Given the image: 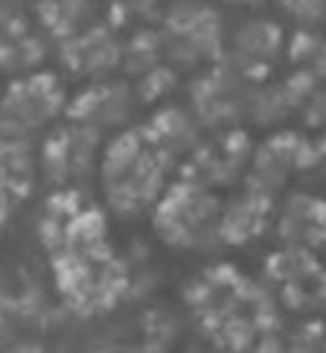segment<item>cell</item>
<instances>
[{"label": "cell", "mask_w": 326, "mask_h": 353, "mask_svg": "<svg viewBox=\"0 0 326 353\" xmlns=\"http://www.w3.org/2000/svg\"><path fill=\"white\" fill-rule=\"evenodd\" d=\"M39 229L66 306L83 314L111 309L124 290V270L108 243L102 212L80 207L75 190H58L50 196Z\"/></svg>", "instance_id": "obj_1"}, {"label": "cell", "mask_w": 326, "mask_h": 353, "mask_svg": "<svg viewBox=\"0 0 326 353\" xmlns=\"http://www.w3.org/2000/svg\"><path fill=\"white\" fill-rule=\"evenodd\" d=\"M279 6L298 22V28H315L326 22V0H279Z\"/></svg>", "instance_id": "obj_15"}, {"label": "cell", "mask_w": 326, "mask_h": 353, "mask_svg": "<svg viewBox=\"0 0 326 353\" xmlns=\"http://www.w3.org/2000/svg\"><path fill=\"white\" fill-rule=\"evenodd\" d=\"M287 52L296 74L307 77L309 83L326 77V33L315 28H298L287 41Z\"/></svg>", "instance_id": "obj_12"}, {"label": "cell", "mask_w": 326, "mask_h": 353, "mask_svg": "<svg viewBox=\"0 0 326 353\" xmlns=\"http://www.w3.org/2000/svg\"><path fill=\"white\" fill-rule=\"evenodd\" d=\"M174 160L155 146L144 127H124L102 146L97 176L108 210L119 218H138L152 212L169 188Z\"/></svg>", "instance_id": "obj_2"}, {"label": "cell", "mask_w": 326, "mask_h": 353, "mask_svg": "<svg viewBox=\"0 0 326 353\" xmlns=\"http://www.w3.org/2000/svg\"><path fill=\"white\" fill-rule=\"evenodd\" d=\"M138 102V97L130 91L127 83L122 80H94L91 85H86L80 94H75L66 105V119L77 121L99 135L111 132V130H124L133 105Z\"/></svg>", "instance_id": "obj_7"}, {"label": "cell", "mask_w": 326, "mask_h": 353, "mask_svg": "<svg viewBox=\"0 0 326 353\" xmlns=\"http://www.w3.org/2000/svg\"><path fill=\"white\" fill-rule=\"evenodd\" d=\"M22 8H25V0H0V33L14 30V28H25L22 25Z\"/></svg>", "instance_id": "obj_16"}, {"label": "cell", "mask_w": 326, "mask_h": 353, "mask_svg": "<svg viewBox=\"0 0 326 353\" xmlns=\"http://www.w3.org/2000/svg\"><path fill=\"white\" fill-rule=\"evenodd\" d=\"M39 58H41V47L36 36L28 33V28H14L0 33V69H8L14 74H28L33 72Z\"/></svg>", "instance_id": "obj_13"}, {"label": "cell", "mask_w": 326, "mask_h": 353, "mask_svg": "<svg viewBox=\"0 0 326 353\" xmlns=\"http://www.w3.org/2000/svg\"><path fill=\"white\" fill-rule=\"evenodd\" d=\"M69 97L64 80L55 72H28L17 74L0 94V135L33 141L47 135L58 116L66 113Z\"/></svg>", "instance_id": "obj_4"}, {"label": "cell", "mask_w": 326, "mask_h": 353, "mask_svg": "<svg viewBox=\"0 0 326 353\" xmlns=\"http://www.w3.org/2000/svg\"><path fill=\"white\" fill-rule=\"evenodd\" d=\"M119 58H122L119 41L105 28L80 30L77 36L64 41V63H66V69L75 72V74H83V77L102 80L119 63Z\"/></svg>", "instance_id": "obj_9"}, {"label": "cell", "mask_w": 326, "mask_h": 353, "mask_svg": "<svg viewBox=\"0 0 326 353\" xmlns=\"http://www.w3.org/2000/svg\"><path fill=\"white\" fill-rule=\"evenodd\" d=\"M160 47L169 52L174 63L182 66H199L218 58L224 47L218 14L207 6H193V3L174 8L163 25Z\"/></svg>", "instance_id": "obj_6"}, {"label": "cell", "mask_w": 326, "mask_h": 353, "mask_svg": "<svg viewBox=\"0 0 326 353\" xmlns=\"http://www.w3.org/2000/svg\"><path fill=\"white\" fill-rule=\"evenodd\" d=\"M229 3H238V6H257V3H262V0H229Z\"/></svg>", "instance_id": "obj_17"}, {"label": "cell", "mask_w": 326, "mask_h": 353, "mask_svg": "<svg viewBox=\"0 0 326 353\" xmlns=\"http://www.w3.org/2000/svg\"><path fill=\"white\" fill-rule=\"evenodd\" d=\"M39 14H41L47 30H52L55 36L72 39L80 33L88 6H86V0H41Z\"/></svg>", "instance_id": "obj_14"}, {"label": "cell", "mask_w": 326, "mask_h": 353, "mask_svg": "<svg viewBox=\"0 0 326 353\" xmlns=\"http://www.w3.org/2000/svg\"><path fill=\"white\" fill-rule=\"evenodd\" d=\"M224 201L210 185L182 176L171 182L152 210L155 234L174 251H207L221 243Z\"/></svg>", "instance_id": "obj_3"}, {"label": "cell", "mask_w": 326, "mask_h": 353, "mask_svg": "<svg viewBox=\"0 0 326 353\" xmlns=\"http://www.w3.org/2000/svg\"><path fill=\"white\" fill-rule=\"evenodd\" d=\"M282 47H285V36L274 19L265 17L246 19L229 39V66L235 69L238 77L260 80L274 69Z\"/></svg>", "instance_id": "obj_8"}, {"label": "cell", "mask_w": 326, "mask_h": 353, "mask_svg": "<svg viewBox=\"0 0 326 353\" xmlns=\"http://www.w3.org/2000/svg\"><path fill=\"white\" fill-rule=\"evenodd\" d=\"M279 229L290 245H318L315 240L326 237V204L312 196H290L279 215Z\"/></svg>", "instance_id": "obj_11"}, {"label": "cell", "mask_w": 326, "mask_h": 353, "mask_svg": "<svg viewBox=\"0 0 326 353\" xmlns=\"http://www.w3.org/2000/svg\"><path fill=\"white\" fill-rule=\"evenodd\" d=\"M102 135L69 121L52 127L39 149V176L55 190H72L77 182L88 179L99 165Z\"/></svg>", "instance_id": "obj_5"}, {"label": "cell", "mask_w": 326, "mask_h": 353, "mask_svg": "<svg viewBox=\"0 0 326 353\" xmlns=\"http://www.w3.org/2000/svg\"><path fill=\"white\" fill-rule=\"evenodd\" d=\"M268 212H271V199L246 188L243 196H238L235 201L224 204L221 243L240 245V243L257 237V234L265 229V218H268Z\"/></svg>", "instance_id": "obj_10"}]
</instances>
